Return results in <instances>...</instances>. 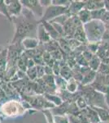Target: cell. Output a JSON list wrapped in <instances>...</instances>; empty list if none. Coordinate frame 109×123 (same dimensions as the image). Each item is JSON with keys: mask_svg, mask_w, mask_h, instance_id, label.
Listing matches in <instances>:
<instances>
[{"mask_svg": "<svg viewBox=\"0 0 109 123\" xmlns=\"http://www.w3.org/2000/svg\"><path fill=\"white\" fill-rule=\"evenodd\" d=\"M73 38L77 39V41H79V42L82 43L88 42V41H87L86 32H85L84 28H83V25H80V26H78L76 29V31H75Z\"/></svg>", "mask_w": 109, "mask_h": 123, "instance_id": "12", "label": "cell"}, {"mask_svg": "<svg viewBox=\"0 0 109 123\" xmlns=\"http://www.w3.org/2000/svg\"><path fill=\"white\" fill-rule=\"evenodd\" d=\"M100 65H101L100 60H99V58L96 56V55H94L92 58H91L88 62V67H90L91 70H93L94 71H97L99 68Z\"/></svg>", "mask_w": 109, "mask_h": 123, "instance_id": "18", "label": "cell"}, {"mask_svg": "<svg viewBox=\"0 0 109 123\" xmlns=\"http://www.w3.org/2000/svg\"><path fill=\"white\" fill-rule=\"evenodd\" d=\"M66 90H68L69 93H75L77 91V80H75L73 77L68 81Z\"/></svg>", "mask_w": 109, "mask_h": 123, "instance_id": "23", "label": "cell"}, {"mask_svg": "<svg viewBox=\"0 0 109 123\" xmlns=\"http://www.w3.org/2000/svg\"><path fill=\"white\" fill-rule=\"evenodd\" d=\"M83 28L85 30L87 41L89 43H97L104 37L105 25L102 21L92 20L90 22L83 25Z\"/></svg>", "mask_w": 109, "mask_h": 123, "instance_id": "2", "label": "cell"}, {"mask_svg": "<svg viewBox=\"0 0 109 123\" xmlns=\"http://www.w3.org/2000/svg\"><path fill=\"white\" fill-rule=\"evenodd\" d=\"M12 21L15 25V35L11 40V43L21 42L27 35L33 30H37L39 21L35 18V16L29 10L24 7L22 13L17 17H13Z\"/></svg>", "mask_w": 109, "mask_h": 123, "instance_id": "1", "label": "cell"}, {"mask_svg": "<svg viewBox=\"0 0 109 123\" xmlns=\"http://www.w3.org/2000/svg\"><path fill=\"white\" fill-rule=\"evenodd\" d=\"M57 41H58V43H59V49H60L61 51H64V53H71L72 49H71L70 46H69L68 42L66 38L61 37V38H59Z\"/></svg>", "mask_w": 109, "mask_h": 123, "instance_id": "15", "label": "cell"}, {"mask_svg": "<svg viewBox=\"0 0 109 123\" xmlns=\"http://www.w3.org/2000/svg\"><path fill=\"white\" fill-rule=\"evenodd\" d=\"M21 2L23 7L29 10L35 17H39L42 19L45 9L42 7L40 0H22Z\"/></svg>", "mask_w": 109, "mask_h": 123, "instance_id": "5", "label": "cell"}, {"mask_svg": "<svg viewBox=\"0 0 109 123\" xmlns=\"http://www.w3.org/2000/svg\"><path fill=\"white\" fill-rule=\"evenodd\" d=\"M1 80H2V79H1V78H0V82H1Z\"/></svg>", "mask_w": 109, "mask_h": 123, "instance_id": "37", "label": "cell"}, {"mask_svg": "<svg viewBox=\"0 0 109 123\" xmlns=\"http://www.w3.org/2000/svg\"><path fill=\"white\" fill-rule=\"evenodd\" d=\"M1 112H3L4 117H14L22 115L25 112V108L18 101L9 100L3 103L1 107Z\"/></svg>", "mask_w": 109, "mask_h": 123, "instance_id": "3", "label": "cell"}, {"mask_svg": "<svg viewBox=\"0 0 109 123\" xmlns=\"http://www.w3.org/2000/svg\"><path fill=\"white\" fill-rule=\"evenodd\" d=\"M85 6H86V1H78V0L71 1L68 7V14L70 17L77 16L82 9L85 8Z\"/></svg>", "mask_w": 109, "mask_h": 123, "instance_id": "7", "label": "cell"}, {"mask_svg": "<svg viewBox=\"0 0 109 123\" xmlns=\"http://www.w3.org/2000/svg\"><path fill=\"white\" fill-rule=\"evenodd\" d=\"M44 69H45V76H53L54 75V72H53V70L51 67L48 66H45Z\"/></svg>", "mask_w": 109, "mask_h": 123, "instance_id": "34", "label": "cell"}, {"mask_svg": "<svg viewBox=\"0 0 109 123\" xmlns=\"http://www.w3.org/2000/svg\"><path fill=\"white\" fill-rule=\"evenodd\" d=\"M65 14H68V7H60L51 4L45 8L42 17L39 21H51Z\"/></svg>", "mask_w": 109, "mask_h": 123, "instance_id": "4", "label": "cell"}, {"mask_svg": "<svg viewBox=\"0 0 109 123\" xmlns=\"http://www.w3.org/2000/svg\"><path fill=\"white\" fill-rule=\"evenodd\" d=\"M7 49H3L0 52V67H7Z\"/></svg>", "mask_w": 109, "mask_h": 123, "instance_id": "22", "label": "cell"}, {"mask_svg": "<svg viewBox=\"0 0 109 123\" xmlns=\"http://www.w3.org/2000/svg\"><path fill=\"white\" fill-rule=\"evenodd\" d=\"M107 10L105 8L99 9V10H95V11L91 12V17L92 20H98V21H102L103 17L106 13Z\"/></svg>", "mask_w": 109, "mask_h": 123, "instance_id": "20", "label": "cell"}, {"mask_svg": "<svg viewBox=\"0 0 109 123\" xmlns=\"http://www.w3.org/2000/svg\"><path fill=\"white\" fill-rule=\"evenodd\" d=\"M42 112L44 113L46 118L47 120V122L48 123H55L54 122V115L52 114L51 110L49 109H45V110L42 111Z\"/></svg>", "mask_w": 109, "mask_h": 123, "instance_id": "30", "label": "cell"}, {"mask_svg": "<svg viewBox=\"0 0 109 123\" xmlns=\"http://www.w3.org/2000/svg\"><path fill=\"white\" fill-rule=\"evenodd\" d=\"M68 116L70 123H82L80 118L77 116H74V115H68Z\"/></svg>", "mask_w": 109, "mask_h": 123, "instance_id": "32", "label": "cell"}, {"mask_svg": "<svg viewBox=\"0 0 109 123\" xmlns=\"http://www.w3.org/2000/svg\"><path fill=\"white\" fill-rule=\"evenodd\" d=\"M55 123H70L68 115H54Z\"/></svg>", "mask_w": 109, "mask_h": 123, "instance_id": "26", "label": "cell"}, {"mask_svg": "<svg viewBox=\"0 0 109 123\" xmlns=\"http://www.w3.org/2000/svg\"><path fill=\"white\" fill-rule=\"evenodd\" d=\"M85 8L89 11H95L105 8L104 1H95V0H90V1H86V6Z\"/></svg>", "mask_w": 109, "mask_h": 123, "instance_id": "11", "label": "cell"}, {"mask_svg": "<svg viewBox=\"0 0 109 123\" xmlns=\"http://www.w3.org/2000/svg\"><path fill=\"white\" fill-rule=\"evenodd\" d=\"M76 105L79 109H83V110H85V109L88 108V104H87L86 98L83 96H80L77 98L76 101Z\"/></svg>", "mask_w": 109, "mask_h": 123, "instance_id": "25", "label": "cell"}, {"mask_svg": "<svg viewBox=\"0 0 109 123\" xmlns=\"http://www.w3.org/2000/svg\"><path fill=\"white\" fill-rule=\"evenodd\" d=\"M98 123H102V122H98Z\"/></svg>", "mask_w": 109, "mask_h": 123, "instance_id": "38", "label": "cell"}, {"mask_svg": "<svg viewBox=\"0 0 109 123\" xmlns=\"http://www.w3.org/2000/svg\"><path fill=\"white\" fill-rule=\"evenodd\" d=\"M40 22L43 25L46 31H47V33H48L49 35L51 36V39H53V40H58L59 38H61L60 35H59L58 32L55 31L54 26H53L52 24H51L50 21H40Z\"/></svg>", "mask_w": 109, "mask_h": 123, "instance_id": "10", "label": "cell"}, {"mask_svg": "<svg viewBox=\"0 0 109 123\" xmlns=\"http://www.w3.org/2000/svg\"><path fill=\"white\" fill-rule=\"evenodd\" d=\"M3 48L2 47V46H0V52H1V51L3 50Z\"/></svg>", "mask_w": 109, "mask_h": 123, "instance_id": "36", "label": "cell"}, {"mask_svg": "<svg viewBox=\"0 0 109 123\" xmlns=\"http://www.w3.org/2000/svg\"><path fill=\"white\" fill-rule=\"evenodd\" d=\"M37 39L39 40V42L43 43V44L50 42L51 40V36L49 35V34L47 33V31H46L43 25L40 21H39L37 27Z\"/></svg>", "mask_w": 109, "mask_h": 123, "instance_id": "8", "label": "cell"}, {"mask_svg": "<svg viewBox=\"0 0 109 123\" xmlns=\"http://www.w3.org/2000/svg\"><path fill=\"white\" fill-rule=\"evenodd\" d=\"M55 85H56V88L58 87L59 89H60L62 90H65L67 89V84H68V82L62 76H55Z\"/></svg>", "mask_w": 109, "mask_h": 123, "instance_id": "19", "label": "cell"}, {"mask_svg": "<svg viewBox=\"0 0 109 123\" xmlns=\"http://www.w3.org/2000/svg\"><path fill=\"white\" fill-rule=\"evenodd\" d=\"M44 67L45 66H40V65H37V66H36L37 79H42V78H43V76H45Z\"/></svg>", "mask_w": 109, "mask_h": 123, "instance_id": "31", "label": "cell"}, {"mask_svg": "<svg viewBox=\"0 0 109 123\" xmlns=\"http://www.w3.org/2000/svg\"><path fill=\"white\" fill-rule=\"evenodd\" d=\"M25 73H26L28 77H29L31 80H37V79L36 67H32V68L27 69V71H26V72H25Z\"/></svg>", "mask_w": 109, "mask_h": 123, "instance_id": "27", "label": "cell"}, {"mask_svg": "<svg viewBox=\"0 0 109 123\" xmlns=\"http://www.w3.org/2000/svg\"><path fill=\"white\" fill-rule=\"evenodd\" d=\"M96 76V73L94 71L90 69L86 73H85L82 76V83L83 85H88L90 83L93 82L95 79Z\"/></svg>", "mask_w": 109, "mask_h": 123, "instance_id": "14", "label": "cell"}, {"mask_svg": "<svg viewBox=\"0 0 109 123\" xmlns=\"http://www.w3.org/2000/svg\"><path fill=\"white\" fill-rule=\"evenodd\" d=\"M0 13L3 14V16H5L6 18L8 20V21H12V19H11V17L9 16L8 11H7V5L5 4V2L3 1V0H0Z\"/></svg>", "mask_w": 109, "mask_h": 123, "instance_id": "24", "label": "cell"}, {"mask_svg": "<svg viewBox=\"0 0 109 123\" xmlns=\"http://www.w3.org/2000/svg\"><path fill=\"white\" fill-rule=\"evenodd\" d=\"M71 3V0H52V4L60 7H68Z\"/></svg>", "mask_w": 109, "mask_h": 123, "instance_id": "29", "label": "cell"}, {"mask_svg": "<svg viewBox=\"0 0 109 123\" xmlns=\"http://www.w3.org/2000/svg\"><path fill=\"white\" fill-rule=\"evenodd\" d=\"M93 109L96 111V112L99 115L100 121H107L109 119V113L107 112L105 109L101 108H96V107H93Z\"/></svg>", "mask_w": 109, "mask_h": 123, "instance_id": "21", "label": "cell"}, {"mask_svg": "<svg viewBox=\"0 0 109 123\" xmlns=\"http://www.w3.org/2000/svg\"><path fill=\"white\" fill-rule=\"evenodd\" d=\"M39 40L37 38H30V37H26L21 41V44L25 50H32V49H36L39 45Z\"/></svg>", "mask_w": 109, "mask_h": 123, "instance_id": "9", "label": "cell"}, {"mask_svg": "<svg viewBox=\"0 0 109 123\" xmlns=\"http://www.w3.org/2000/svg\"><path fill=\"white\" fill-rule=\"evenodd\" d=\"M5 4L8 11L9 16L12 19L13 17H17L21 15L23 11V6L20 0H5Z\"/></svg>", "mask_w": 109, "mask_h": 123, "instance_id": "6", "label": "cell"}, {"mask_svg": "<svg viewBox=\"0 0 109 123\" xmlns=\"http://www.w3.org/2000/svg\"><path fill=\"white\" fill-rule=\"evenodd\" d=\"M45 98L47 99L49 102H51V104H53L55 106H60L63 104V99L58 95L55 94H45Z\"/></svg>", "mask_w": 109, "mask_h": 123, "instance_id": "16", "label": "cell"}, {"mask_svg": "<svg viewBox=\"0 0 109 123\" xmlns=\"http://www.w3.org/2000/svg\"><path fill=\"white\" fill-rule=\"evenodd\" d=\"M67 40H68V44H69V46H70V48H71V49H72V50L77 49V48H78L81 44H82V43H80L79 41H77V39H73V38L67 39Z\"/></svg>", "mask_w": 109, "mask_h": 123, "instance_id": "28", "label": "cell"}, {"mask_svg": "<svg viewBox=\"0 0 109 123\" xmlns=\"http://www.w3.org/2000/svg\"><path fill=\"white\" fill-rule=\"evenodd\" d=\"M77 16L79 18V20H80V21L82 22V25H85V24H86V23L90 22V21H92L91 12L86 8L82 9Z\"/></svg>", "mask_w": 109, "mask_h": 123, "instance_id": "13", "label": "cell"}, {"mask_svg": "<svg viewBox=\"0 0 109 123\" xmlns=\"http://www.w3.org/2000/svg\"><path fill=\"white\" fill-rule=\"evenodd\" d=\"M59 76H62L63 78L65 79L66 80H69L70 79L73 78V72L71 68L68 65H64V66L61 67L60 69V74Z\"/></svg>", "mask_w": 109, "mask_h": 123, "instance_id": "17", "label": "cell"}, {"mask_svg": "<svg viewBox=\"0 0 109 123\" xmlns=\"http://www.w3.org/2000/svg\"><path fill=\"white\" fill-rule=\"evenodd\" d=\"M40 3L43 8H47L52 4V0H40Z\"/></svg>", "mask_w": 109, "mask_h": 123, "instance_id": "33", "label": "cell"}, {"mask_svg": "<svg viewBox=\"0 0 109 123\" xmlns=\"http://www.w3.org/2000/svg\"><path fill=\"white\" fill-rule=\"evenodd\" d=\"M104 4H105V9L108 12H109V1H104Z\"/></svg>", "mask_w": 109, "mask_h": 123, "instance_id": "35", "label": "cell"}]
</instances>
